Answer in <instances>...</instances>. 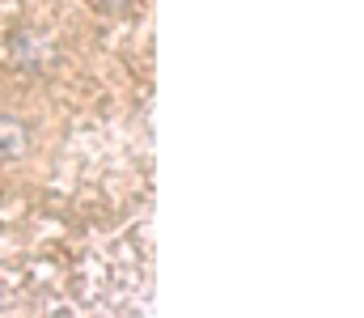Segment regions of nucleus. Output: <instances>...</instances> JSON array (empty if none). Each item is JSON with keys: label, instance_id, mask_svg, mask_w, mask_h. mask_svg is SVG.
Wrapping results in <instances>:
<instances>
[{"label": "nucleus", "instance_id": "obj_1", "mask_svg": "<svg viewBox=\"0 0 364 318\" xmlns=\"http://www.w3.org/2000/svg\"><path fill=\"white\" fill-rule=\"evenodd\" d=\"M30 149V127L21 123V119H9V115H0V153H9V157H21Z\"/></svg>", "mask_w": 364, "mask_h": 318}, {"label": "nucleus", "instance_id": "obj_2", "mask_svg": "<svg viewBox=\"0 0 364 318\" xmlns=\"http://www.w3.org/2000/svg\"><path fill=\"white\" fill-rule=\"evenodd\" d=\"M97 4H102V9H114V4H123V0H97Z\"/></svg>", "mask_w": 364, "mask_h": 318}]
</instances>
